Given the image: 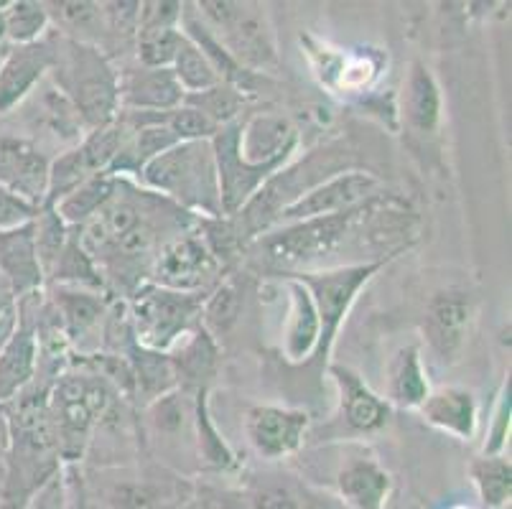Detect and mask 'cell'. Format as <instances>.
<instances>
[{
    "label": "cell",
    "mask_w": 512,
    "mask_h": 509,
    "mask_svg": "<svg viewBox=\"0 0 512 509\" xmlns=\"http://www.w3.org/2000/svg\"><path fill=\"white\" fill-rule=\"evenodd\" d=\"M49 390L26 387L8 410V456L3 507L23 509L62 474L57 436L46 408Z\"/></svg>",
    "instance_id": "6da1fadb"
},
{
    "label": "cell",
    "mask_w": 512,
    "mask_h": 509,
    "mask_svg": "<svg viewBox=\"0 0 512 509\" xmlns=\"http://www.w3.org/2000/svg\"><path fill=\"white\" fill-rule=\"evenodd\" d=\"M138 179L153 194H164L184 212L202 214L207 219L222 217L217 163L209 140L176 143L169 151L153 158Z\"/></svg>",
    "instance_id": "7a4b0ae2"
},
{
    "label": "cell",
    "mask_w": 512,
    "mask_h": 509,
    "mask_svg": "<svg viewBox=\"0 0 512 509\" xmlns=\"http://www.w3.org/2000/svg\"><path fill=\"white\" fill-rule=\"evenodd\" d=\"M51 72L87 128H105L118 120L120 77L97 46L77 39L57 41V62Z\"/></svg>",
    "instance_id": "3957f363"
},
{
    "label": "cell",
    "mask_w": 512,
    "mask_h": 509,
    "mask_svg": "<svg viewBox=\"0 0 512 509\" xmlns=\"http://www.w3.org/2000/svg\"><path fill=\"white\" fill-rule=\"evenodd\" d=\"M110 400V380L97 372H62L54 380L46 395V408L62 464H77L85 456L97 423L110 408Z\"/></svg>",
    "instance_id": "277c9868"
},
{
    "label": "cell",
    "mask_w": 512,
    "mask_h": 509,
    "mask_svg": "<svg viewBox=\"0 0 512 509\" xmlns=\"http://www.w3.org/2000/svg\"><path fill=\"white\" fill-rule=\"evenodd\" d=\"M202 293H181L143 283L130 298V324L138 347L169 354L189 331L202 324Z\"/></svg>",
    "instance_id": "5b68a950"
},
{
    "label": "cell",
    "mask_w": 512,
    "mask_h": 509,
    "mask_svg": "<svg viewBox=\"0 0 512 509\" xmlns=\"http://www.w3.org/2000/svg\"><path fill=\"white\" fill-rule=\"evenodd\" d=\"M360 209L332 214V217L288 222L283 227L255 237V250L263 258V263L288 270L286 275L306 273L309 268L319 265L321 260H327L332 252H337L344 237L349 235V227L357 219Z\"/></svg>",
    "instance_id": "8992f818"
},
{
    "label": "cell",
    "mask_w": 512,
    "mask_h": 509,
    "mask_svg": "<svg viewBox=\"0 0 512 509\" xmlns=\"http://www.w3.org/2000/svg\"><path fill=\"white\" fill-rule=\"evenodd\" d=\"M199 18L214 31L230 56L242 69H263L276 64V41L271 23L250 3L232 0H204L197 3Z\"/></svg>",
    "instance_id": "52a82bcc"
},
{
    "label": "cell",
    "mask_w": 512,
    "mask_h": 509,
    "mask_svg": "<svg viewBox=\"0 0 512 509\" xmlns=\"http://www.w3.org/2000/svg\"><path fill=\"white\" fill-rule=\"evenodd\" d=\"M385 265V260H367V263L339 265L327 270H306V273H293L309 288L314 298L316 314H319L321 334L316 344V359H324L329 354L337 336L339 326L347 319L349 308L357 301L362 288L375 278V273Z\"/></svg>",
    "instance_id": "ba28073f"
},
{
    "label": "cell",
    "mask_w": 512,
    "mask_h": 509,
    "mask_svg": "<svg viewBox=\"0 0 512 509\" xmlns=\"http://www.w3.org/2000/svg\"><path fill=\"white\" fill-rule=\"evenodd\" d=\"M128 133V125L118 118L110 125H105V128L90 130V135L74 151L59 156L49 168V196H46V204L49 207L57 204L59 199L72 194L87 179L110 171Z\"/></svg>",
    "instance_id": "9c48e42d"
},
{
    "label": "cell",
    "mask_w": 512,
    "mask_h": 509,
    "mask_svg": "<svg viewBox=\"0 0 512 509\" xmlns=\"http://www.w3.org/2000/svg\"><path fill=\"white\" fill-rule=\"evenodd\" d=\"M220 268V260L214 258L199 232H179L158 247L151 265V283L181 293H202Z\"/></svg>",
    "instance_id": "30bf717a"
},
{
    "label": "cell",
    "mask_w": 512,
    "mask_h": 509,
    "mask_svg": "<svg viewBox=\"0 0 512 509\" xmlns=\"http://www.w3.org/2000/svg\"><path fill=\"white\" fill-rule=\"evenodd\" d=\"M377 191H380V179L375 174H370V171H360V168L339 171V174L329 176L327 181H321L311 191H306L301 199L288 204L278 214L276 224L304 222V219L352 212V209H360L367 202H372Z\"/></svg>",
    "instance_id": "8fae6325"
},
{
    "label": "cell",
    "mask_w": 512,
    "mask_h": 509,
    "mask_svg": "<svg viewBox=\"0 0 512 509\" xmlns=\"http://www.w3.org/2000/svg\"><path fill=\"white\" fill-rule=\"evenodd\" d=\"M472 319L474 308L469 293L449 288L428 301L426 316H423V339L441 364L449 367L459 362L467 347Z\"/></svg>",
    "instance_id": "7c38bea8"
},
{
    "label": "cell",
    "mask_w": 512,
    "mask_h": 509,
    "mask_svg": "<svg viewBox=\"0 0 512 509\" xmlns=\"http://www.w3.org/2000/svg\"><path fill=\"white\" fill-rule=\"evenodd\" d=\"M49 168L51 161L34 143L11 135L0 138V189L41 209L49 196Z\"/></svg>",
    "instance_id": "4fadbf2b"
},
{
    "label": "cell",
    "mask_w": 512,
    "mask_h": 509,
    "mask_svg": "<svg viewBox=\"0 0 512 509\" xmlns=\"http://www.w3.org/2000/svg\"><path fill=\"white\" fill-rule=\"evenodd\" d=\"M309 431V415L281 405H255L245 418V433L263 459H286L296 454Z\"/></svg>",
    "instance_id": "5bb4252c"
},
{
    "label": "cell",
    "mask_w": 512,
    "mask_h": 509,
    "mask_svg": "<svg viewBox=\"0 0 512 509\" xmlns=\"http://www.w3.org/2000/svg\"><path fill=\"white\" fill-rule=\"evenodd\" d=\"M299 146V133L291 120L260 112L240 123L237 156L250 168H283Z\"/></svg>",
    "instance_id": "9a60e30c"
},
{
    "label": "cell",
    "mask_w": 512,
    "mask_h": 509,
    "mask_svg": "<svg viewBox=\"0 0 512 509\" xmlns=\"http://www.w3.org/2000/svg\"><path fill=\"white\" fill-rule=\"evenodd\" d=\"M329 375L339 392L337 420L344 426V431L352 436H370L388 426L390 403L380 398L375 390H370V385H365L360 375L347 367H339V364L329 367Z\"/></svg>",
    "instance_id": "2e32d148"
},
{
    "label": "cell",
    "mask_w": 512,
    "mask_h": 509,
    "mask_svg": "<svg viewBox=\"0 0 512 509\" xmlns=\"http://www.w3.org/2000/svg\"><path fill=\"white\" fill-rule=\"evenodd\" d=\"M57 62V41L41 39L13 46L0 64V115L21 105Z\"/></svg>",
    "instance_id": "e0dca14e"
},
{
    "label": "cell",
    "mask_w": 512,
    "mask_h": 509,
    "mask_svg": "<svg viewBox=\"0 0 512 509\" xmlns=\"http://www.w3.org/2000/svg\"><path fill=\"white\" fill-rule=\"evenodd\" d=\"M0 278L6 280L16 301L36 296L44 286L39 250H36L34 219L13 230H0Z\"/></svg>",
    "instance_id": "ac0fdd59"
},
{
    "label": "cell",
    "mask_w": 512,
    "mask_h": 509,
    "mask_svg": "<svg viewBox=\"0 0 512 509\" xmlns=\"http://www.w3.org/2000/svg\"><path fill=\"white\" fill-rule=\"evenodd\" d=\"M18 324L0 349V403H11L21 395L39 370V339L29 308L16 303Z\"/></svg>",
    "instance_id": "d6986e66"
},
{
    "label": "cell",
    "mask_w": 512,
    "mask_h": 509,
    "mask_svg": "<svg viewBox=\"0 0 512 509\" xmlns=\"http://www.w3.org/2000/svg\"><path fill=\"white\" fill-rule=\"evenodd\" d=\"M120 110L125 112H166L184 105L186 92L171 69H133L118 79Z\"/></svg>",
    "instance_id": "ffe728a7"
},
{
    "label": "cell",
    "mask_w": 512,
    "mask_h": 509,
    "mask_svg": "<svg viewBox=\"0 0 512 509\" xmlns=\"http://www.w3.org/2000/svg\"><path fill=\"white\" fill-rule=\"evenodd\" d=\"M283 288H286L288 298L283 352H286V357L291 362H306L316 352V344H319V314H316L314 298H311L309 288L296 275H286L283 278Z\"/></svg>",
    "instance_id": "44dd1931"
},
{
    "label": "cell",
    "mask_w": 512,
    "mask_h": 509,
    "mask_svg": "<svg viewBox=\"0 0 512 509\" xmlns=\"http://www.w3.org/2000/svg\"><path fill=\"white\" fill-rule=\"evenodd\" d=\"M337 492L352 509H385L393 492V476L370 456H357L337 471Z\"/></svg>",
    "instance_id": "7402d4cb"
},
{
    "label": "cell",
    "mask_w": 512,
    "mask_h": 509,
    "mask_svg": "<svg viewBox=\"0 0 512 509\" xmlns=\"http://www.w3.org/2000/svg\"><path fill=\"white\" fill-rule=\"evenodd\" d=\"M400 115L406 125L416 133H434L441 125L444 115V97L441 87L431 69L423 62H413L408 69V77L403 82V95H400Z\"/></svg>",
    "instance_id": "603a6c76"
},
{
    "label": "cell",
    "mask_w": 512,
    "mask_h": 509,
    "mask_svg": "<svg viewBox=\"0 0 512 509\" xmlns=\"http://www.w3.org/2000/svg\"><path fill=\"white\" fill-rule=\"evenodd\" d=\"M421 418L428 426L439 428V431L449 433L454 438L469 441L477 431V400L464 387H439V390L428 392V398L418 408Z\"/></svg>",
    "instance_id": "cb8c5ba5"
},
{
    "label": "cell",
    "mask_w": 512,
    "mask_h": 509,
    "mask_svg": "<svg viewBox=\"0 0 512 509\" xmlns=\"http://www.w3.org/2000/svg\"><path fill=\"white\" fill-rule=\"evenodd\" d=\"M431 392L421 349L416 344L403 347L390 362L388 370V400L398 408L418 410Z\"/></svg>",
    "instance_id": "d4e9b609"
},
{
    "label": "cell",
    "mask_w": 512,
    "mask_h": 509,
    "mask_svg": "<svg viewBox=\"0 0 512 509\" xmlns=\"http://www.w3.org/2000/svg\"><path fill=\"white\" fill-rule=\"evenodd\" d=\"M102 314H105V303L97 293L72 286H62L57 291V316L67 342H82L90 331H95Z\"/></svg>",
    "instance_id": "484cf974"
},
{
    "label": "cell",
    "mask_w": 512,
    "mask_h": 509,
    "mask_svg": "<svg viewBox=\"0 0 512 509\" xmlns=\"http://www.w3.org/2000/svg\"><path fill=\"white\" fill-rule=\"evenodd\" d=\"M176 347L181 352L176 357H169L176 380H184L186 385H194L197 392L207 390V380L214 375V362H217V347H214L212 336L199 324Z\"/></svg>",
    "instance_id": "4316f807"
},
{
    "label": "cell",
    "mask_w": 512,
    "mask_h": 509,
    "mask_svg": "<svg viewBox=\"0 0 512 509\" xmlns=\"http://www.w3.org/2000/svg\"><path fill=\"white\" fill-rule=\"evenodd\" d=\"M118 181L120 176H113L110 171L97 174L92 179H87L85 184H79L72 194L59 199L57 204H51V207L57 209V214L64 219L67 227H82V224L90 222L113 199L115 189H118Z\"/></svg>",
    "instance_id": "83f0119b"
},
{
    "label": "cell",
    "mask_w": 512,
    "mask_h": 509,
    "mask_svg": "<svg viewBox=\"0 0 512 509\" xmlns=\"http://www.w3.org/2000/svg\"><path fill=\"white\" fill-rule=\"evenodd\" d=\"M171 72L179 79L181 90L186 95H199V92H207L217 84H222L220 74L214 72V67L209 64L207 56L202 54L197 44L192 39H186L184 31H181L179 49H176L174 64H171Z\"/></svg>",
    "instance_id": "f1b7e54d"
},
{
    "label": "cell",
    "mask_w": 512,
    "mask_h": 509,
    "mask_svg": "<svg viewBox=\"0 0 512 509\" xmlns=\"http://www.w3.org/2000/svg\"><path fill=\"white\" fill-rule=\"evenodd\" d=\"M472 482L487 509H502L512 497V466L505 456H482L472 464Z\"/></svg>",
    "instance_id": "f546056e"
},
{
    "label": "cell",
    "mask_w": 512,
    "mask_h": 509,
    "mask_svg": "<svg viewBox=\"0 0 512 509\" xmlns=\"http://www.w3.org/2000/svg\"><path fill=\"white\" fill-rule=\"evenodd\" d=\"M49 275L64 286L72 288H105V278H102L100 268H97L95 260L87 255V250L82 247L77 235H69L67 245H64L62 255L54 263V268L49 270Z\"/></svg>",
    "instance_id": "4dcf8cb0"
},
{
    "label": "cell",
    "mask_w": 512,
    "mask_h": 509,
    "mask_svg": "<svg viewBox=\"0 0 512 509\" xmlns=\"http://www.w3.org/2000/svg\"><path fill=\"white\" fill-rule=\"evenodd\" d=\"M49 23L51 18L46 3H34V0L6 3V39L16 46L44 39Z\"/></svg>",
    "instance_id": "1f68e13d"
},
{
    "label": "cell",
    "mask_w": 512,
    "mask_h": 509,
    "mask_svg": "<svg viewBox=\"0 0 512 509\" xmlns=\"http://www.w3.org/2000/svg\"><path fill=\"white\" fill-rule=\"evenodd\" d=\"M36 224V250H39L41 268H44V275H49V270L54 268V263L62 255L64 245L69 240V227L64 224V219L59 217L54 207H41L39 214L34 219Z\"/></svg>",
    "instance_id": "d6a6232c"
},
{
    "label": "cell",
    "mask_w": 512,
    "mask_h": 509,
    "mask_svg": "<svg viewBox=\"0 0 512 509\" xmlns=\"http://www.w3.org/2000/svg\"><path fill=\"white\" fill-rule=\"evenodd\" d=\"M184 102L202 110L212 123H217L222 128V125L240 120L237 115H240L242 105H245V95L240 90H235V87H230V84L222 82L217 87H212V90L199 92V95H186Z\"/></svg>",
    "instance_id": "836d02e7"
},
{
    "label": "cell",
    "mask_w": 512,
    "mask_h": 509,
    "mask_svg": "<svg viewBox=\"0 0 512 509\" xmlns=\"http://www.w3.org/2000/svg\"><path fill=\"white\" fill-rule=\"evenodd\" d=\"M240 291L235 288V283H222L207 301L202 303V316H204V331L209 336H222L235 326L237 316H240Z\"/></svg>",
    "instance_id": "e575fe53"
},
{
    "label": "cell",
    "mask_w": 512,
    "mask_h": 509,
    "mask_svg": "<svg viewBox=\"0 0 512 509\" xmlns=\"http://www.w3.org/2000/svg\"><path fill=\"white\" fill-rule=\"evenodd\" d=\"M194 426H197L199 436V451H202L204 461L217 469H230L235 466V456H232L230 446L220 438L217 428L212 426L207 413V390L197 392V408H194Z\"/></svg>",
    "instance_id": "d590c367"
},
{
    "label": "cell",
    "mask_w": 512,
    "mask_h": 509,
    "mask_svg": "<svg viewBox=\"0 0 512 509\" xmlns=\"http://www.w3.org/2000/svg\"><path fill=\"white\" fill-rule=\"evenodd\" d=\"M181 41V28H156L138 31V59L141 67L171 69Z\"/></svg>",
    "instance_id": "8d00e7d4"
},
{
    "label": "cell",
    "mask_w": 512,
    "mask_h": 509,
    "mask_svg": "<svg viewBox=\"0 0 512 509\" xmlns=\"http://www.w3.org/2000/svg\"><path fill=\"white\" fill-rule=\"evenodd\" d=\"M164 123H166V128L176 135V140H179V143L212 140L214 135H217V130H220V125L212 123V120H209L202 110H197V107H192V105H186V102L181 107H176V110L166 112Z\"/></svg>",
    "instance_id": "74e56055"
},
{
    "label": "cell",
    "mask_w": 512,
    "mask_h": 509,
    "mask_svg": "<svg viewBox=\"0 0 512 509\" xmlns=\"http://www.w3.org/2000/svg\"><path fill=\"white\" fill-rule=\"evenodd\" d=\"M507 436H510V385L505 382L500 395H497V405L495 410H492L490 426H487L482 456H502Z\"/></svg>",
    "instance_id": "f35d334b"
},
{
    "label": "cell",
    "mask_w": 512,
    "mask_h": 509,
    "mask_svg": "<svg viewBox=\"0 0 512 509\" xmlns=\"http://www.w3.org/2000/svg\"><path fill=\"white\" fill-rule=\"evenodd\" d=\"M49 8H57V18L69 31H92L102 18L100 3H85V0H64V3H46Z\"/></svg>",
    "instance_id": "ab89813d"
},
{
    "label": "cell",
    "mask_w": 512,
    "mask_h": 509,
    "mask_svg": "<svg viewBox=\"0 0 512 509\" xmlns=\"http://www.w3.org/2000/svg\"><path fill=\"white\" fill-rule=\"evenodd\" d=\"M184 3H169V0H156V3H141L138 13V31H156V28H179ZM136 31V34H138Z\"/></svg>",
    "instance_id": "60d3db41"
},
{
    "label": "cell",
    "mask_w": 512,
    "mask_h": 509,
    "mask_svg": "<svg viewBox=\"0 0 512 509\" xmlns=\"http://www.w3.org/2000/svg\"><path fill=\"white\" fill-rule=\"evenodd\" d=\"M36 214H39V209L13 196L11 191L0 189V230H13L18 224L36 219Z\"/></svg>",
    "instance_id": "b9f144b4"
},
{
    "label": "cell",
    "mask_w": 512,
    "mask_h": 509,
    "mask_svg": "<svg viewBox=\"0 0 512 509\" xmlns=\"http://www.w3.org/2000/svg\"><path fill=\"white\" fill-rule=\"evenodd\" d=\"M67 507V492H64V476L51 479L34 499L23 509H64Z\"/></svg>",
    "instance_id": "7bdbcfd3"
},
{
    "label": "cell",
    "mask_w": 512,
    "mask_h": 509,
    "mask_svg": "<svg viewBox=\"0 0 512 509\" xmlns=\"http://www.w3.org/2000/svg\"><path fill=\"white\" fill-rule=\"evenodd\" d=\"M64 492H67V507L64 509H92L90 504H87L85 487H82V482H77V476L64 479Z\"/></svg>",
    "instance_id": "ee69618b"
},
{
    "label": "cell",
    "mask_w": 512,
    "mask_h": 509,
    "mask_svg": "<svg viewBox=\"0 0 512 509\" xmlns=\"http://www.w3.org/2000/svg\"><path fill=\"white\" fill-rule=\"evenodd\" d=\"M18 303V301H16ZM18 324V308L13 306L11 311H6V314L0 316V349H3V344L8 342V336L13 334V329H16Z\"/></svg>",
    "instance_id": "f6af8a7d"
},
{
    "label": "cell",
    "mask_w": 512,
    "mask_h": 509,
    "mask_svg": "<svg viewBox=\"0 0 512 509\" xmlns=\"http://www.w3.org/2000/svg\"><path fill=\"white\" fill-rule=\"evenodd\" d=\"M13 306H16V296L11 293V288H8L6 280L0 278V316L6 314V311H11Z\"/></svg>",
    "instance_id": "bcb514c9"
},
{
    "label": "cell",
    "mask_w": 512,
    "mask_h": 509,
    "mask_svg": "<svg viewBox=\"0 0 512 509\" xmlns=\"http://www.w3.org/2000/svg\"><path fill=\"white\" fill-rule=\"evenodd\" d=\"M6 39V3H0V41Z\"/></svg>",
    "instance_id": "7dc6e473"
},
{
    "label": "cell",
    "mask_w": 512,
    "mask_h": 509,
    "mask_svg": "<svg viewBox=\"0 0 512 509\" xmlns=\"http://www.w3.org/2000/svg\"><path fill=\"white\" fill-rule=\"evenodd\" d=\"M449 509H472V507H467V504H454V507H449Z\"/></svg>",
    "instance_id": "c3c4849f"
}]
</instances>
